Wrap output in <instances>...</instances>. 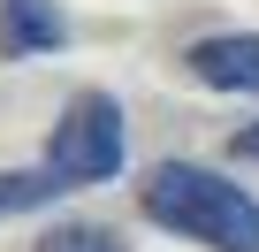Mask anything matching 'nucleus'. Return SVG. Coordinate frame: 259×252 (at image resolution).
Wrapping results in <instances>:
<instances>
[{"label": "nucleus", "mask_w": 259, "mask_h": 252, "mask_svg": "<svg viewBox=\"0 0 259 252\" xmlns=\"http://www.w3.org/2000/svg\"><path fill=\"white\" fill-rule=\"evenodd\" d=\"M138 214L206 252H259V199L198 161H153L138 184Z\"/></svg>", "instance_id": "nucleus-1"}, {"label": "nucleus", "mask_w": 259, "mask_h": 252, "mask_svg": "<svg viewBox=\"0 0 259 252\" xmlns=\"http://www.w3.org/2000/svg\"><path fill=\"white\" fill-rule=\"evenodd\" d=\"M130 161V122H122V99L114 92H76L46 138V168L69 184V191H92V184H114Z\"/></svg>", "instance_id": "nucleus-2"}, {"label": "nucleus", "mask_w": 259, "mask_h": 252, "mask_svg": "<svg viewBox=\"0 0 259 252\" xmlns=\"http://www.w3.org/2000/svg\"><path fill=\"white\" fill-rule=\"evenodd\" d=\"M183 69H191L206 92L259 99V31H206V39L183 46Z\"/></svg>", "instance_id": "nucleus-3"}, {"label": "nucleus", "mask_w": 259, "mask_h": 252, "mask_svg": "<svg viewBox=\"0 0 259 252\" xmlns=\"http://www.w3.org/2000/svg\"><path fill=\"white\" fill-rule=\"evenodd\" d=\"M61 46H69V16L54 0H0V61H31Z\"/></svg>", "instance_id": "nucleus-4"}, {"label": "nucleus", "mask_w": 259, "mask_h": 252, "mask_svg": "<svg viewBox=\"0 0 259 252\" xmlns=\"http://www.w3.org/2000/svg\"><path fill=\"white\" fill-rule=\"evenodd\" d=\"M54 199H69V184L38 161V168H8L0 176V214H31V206H54Z\"/></svg>", "instance_id": "nucleus-5"}, {"label": "nucleus", "mask_w": 259, "mask_h": 252, "mask_svg": "<svg viewBox=\"0 0 259 252\" xmlns=\"http://www.w3.org/2000/svg\"><path fill=\"white\" fill-rule=\"evenodd\" d=\"M38 252H122V244H114V229H99V222H61V229L38 237Z\"/></svg>", "instance_id": "nucleus-6"}, {"label": "nucleus", "mask_w": 259, "mask_h": 252, "mask_svg": "<svg viewBox=\"0 0 259 252\" xmlns=\"http://www.w3.org/2000/svg\"><path fill=\"white\" fill-rule=\"evenodd\" d=\"M229 153H236V161H259V122H244V130H229Z\"/></svg>", "instance_id": "nucleus-7"}]
</instances>
